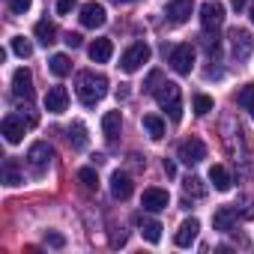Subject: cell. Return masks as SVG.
I'll use <instances>...</instances> for the list:
<instances>
[{"label": "cell", "instance_id": "83f0119b", "mask_svg": "<svg viewBox=\"0 0 254 254\" xmlns=\"http://www.w3.org/2000/svg\"><path fill=\"white\" fill-rule=\"evenodd\" d=\"M236 102L251 114V120H254V84H245L239 93H236Z\"/></svg>", "mask_w": 254, "mask_h": 254}, {"label": "cell", "instance_id": "603a6c76", "mask_svg": "<svg viewBox=\"0 0 254 254\" xmlns=\"http://www.w3.org/2000/svg\"><path fill=\"white\" fill-rule=\"evenodd\" d=\"M138 224H141V233H144V239H147V242H153V245H156V242L162 239V224H159V221L138 215Z\"/></svg>", "mask_w": 254, "mask_h": 254}, {"label": "cell", "instance_id": "f1b7e54d", "mask_svg": "<svg viewBox=\"0 0 254 254\" xmlns=\"http://www.w3.org/2000/svg\"><path fill=\"white\" fill-rule=\"evenodd\" d=\"M78 180H81V186H84L87 191H96V189H99V174H96V168H81V171H78Z\"/></svg>", "mask_w": 254, "mask_h": 254}, {"label": "cell", "instance_id": "277c9868", "mask_svg": "<svg viewBox=\"0 0 254 254\" xmlns=\"http://www.w3.org/2000/svg\"><path fill=\"white\" fill-rule=\"evenodd\" d=\"M171 69L177 72V75H191V69H194V48L189 45V42H183V45H177L174 51H171Z\"/></svg>", "mask_w": 254, "mask_h": 254}, {"label": "cell", "instance_id": "ac0fdd59", "mask_svg": "<svg viewBox=\"0 0 254 254\" xmlns=\"http://www.w3.org/2000/svg\"><path fill=\"white\" fill-rule=\"evenodd\" d=\"M233 224H236V209H233V206L215 209V215H212V227H215V230L227 233V230H233Z\"/></svg>", "mask_w": 254, "mask_h": 254}, {"label": "cell", "instance_id": "9a60e30c", "mask_svg": "<svg viewBox=\"0 0 254 254\" xmlns=\"http://www.w3.org/2000/svg\"><path fill=\"white\" fill-rule=\"evenodd\" d=\"M197 233H200V221H197V218H186V221L180 224V230H177L174 242H177L180 248H189V245L197 239Z\"/></svg>", "mask_w": 254, "mask_h": 254}, {"label": "cell", "instance_id": "e575fe53", "mask_svg": "<svg viewBox=\"0 0 254 254\" xmlns=\"http://www.w3.org/2000/svg\"><path fill=\"white\" fill-rule=\"evenodd\" d=\"M72 9H75V0H60V3H57V12L60 15H69Z\"/></svg>", "mask_w": 254, "mask_h": 254}, {"label": "cell", "instance_id": "8fae6325", "mask_svg": "<svg viewBox=\"0 0 254 254\" xmlns=\"http://www.w3.org/2000/svg\"><path fill=\"white\" fill-rule=\"evenodd\" d=\"M105 21H108V15H105V6H102V3H84V6H81V24H84V27L96 30V27H102Z\"/></svg>", "mask_w": 254, "mask_h": 254}, {"label": "cell", "instance_id": "ba28073f", "mask_svg": "<svg viewBox=\"0 0 254 254\" xmlns=\"http://www.w3.org/2000/svg\"><path fill=\"white\" fill-rule=\"evenodd\" d=\"M230 45H233V57L236 60H248L251 57V51H254V36L248 33V30H233L230 33Z\"/></svg>", "mask_w": 254, "mask_h": 254}, {"label": "cell", "instance_id": "cb8c5ba5", "mask_svg": "<svg viewBox=\"0 0 254 254\" xmlns=\"http://www.w3.org/2000/svg\"><path fill=\"white\" fill-rule=\"evenodd\" d=\"M33 33H36V39L42 42V45H54L57 42V27L45 18V21H39L36 27H33Z\"/></svg>", "mask_w": 254, "mask_h": 254}, {"label": "cell", "instance_id": "4dcf8cb0", "mask_svg": "<svg viewBox=\"0 0 254 254\" xmlns=\"http://www.w3.org/2000/svg\"><path fill=\"white\" fill-rule=\"evenodd\" d=\"M12 51H15L18 57H24V60H27V57L33 54V45H30V39H24V36H15V39H12Z\"/></svg>", "mask_w": 254, "mask_h": 254}, {"label": "cell", "instance_id": "d590c367", "mask_svg": "<svg viewBox=\"0 0 254 254\" xmlns=\"http://www.w3.org/2000/svg\"><path fill=\"white\" fill-rule=\"evenodd\" d=\"M66 45H69V48H78V45H81V33H69V36H66Z\"/></svg>", "mask_w": 254, "mask_h": 254}, {"label": "cell", "instance_id": "484cf974", "mask_svg": "<svg viewBox=\"0 0 254 254\" xmlns=\"http://www.w3.org/2000/svg\"><path fill=\"white\" fill-rule=\"evenodd\" d=\"M3 183L6 186H21V171L15 159H3Z\"/></svg>", "mask_w": 254, "mask_h": 254}, {"label": "cell", "instance_id": "836d02e7", "mask_svg": "<svg viewBox=\"0 0 254 254\" xmlns=\"http://www.w3.org/2000/svg\"><path fill=\"white\" fill-rule=\"evenodd\" d=\"M159 81H162V72H150V78H147V87H144V90H147V93H156V84H159Z\"/></svg>", "mask_w": 254, "mask_h": 254}, {"label": "cell", "instance_id": "d6a6232c", "mask_svg": "<svg viewBox=\"0 0 254 254\" xmlns=\"http://www.w3.org/2000/svg\"><path fill=\"white\" fill-rule=\"evenodd\" d=\"M45 239H48V245H51V248H63V245H66V236H63V233H57V230H48V236H45Z\"/></svg>", "mask_w": 254, "mask_h": 254}, {"label": "cell", "instance_id": "8d00e7d4", "mask_svg": "<svg viewBox=\"0 0 254 254\" xmlns=\"http://www.w3.org/2000/svg\"><path fill=\"white\" fill-rule=\"evenodd\" d=\"M230 6H233V9H236V12H242V9H245V6H248V0H230Z\"/></svg>", "mask_w": 254, "mask_h": 254}, {"label": "cell", "instance_id": "d6986e66", "mask_svg": "<svg viewBox=\"0 0 254 254\" xmlns=\"http://www.w3.org/2000/svg\"><path fill=\"white\" fill-rule=\"evenodd\" d=\"M120 126H123V117H120V111H108L105 117H102V132H105V138L114 144L117 141V135H120Z\"/></svg>", "mask_w": 254, "mask_h": 254}, {"label": "cell", "instance_id": "4fadbf2b", "mask_svg": "<svg viewBox=\"0 0 254 254\" xmlns=\"http://www.w3.org/2000/svg\"><path fill=\"white\" fill-rule=\"evenodd\" d=\"M168 203H171V197H168L165 189H147L144 197H141V206L147 212H162V209H168Z\"/></svg>", "mask_w": 254, "mask_h": 254}, {"label": "cell", "instance_id": "2e32d148", "mask_svg": "<svg viewBox=\"0 0 254 254\" xmlns=\"http://www.w3.org/2000/svg\"><path fill=\"white\" fill-rule=\"evenodd\" d=\"M0 132H3V138L9 144H21V138H24V120L15 117V114H9L3 120V126H0Z\"/></svg>", "mask_w": 254, "mask_h": 254}, {"label": "cell", "instance_id": "74e56055", "mask_svg": "<svg viewBox=\"0 0 254 254\" xmlns=\"http://www.w3.org/2000/svg\"><path fill=\"white\" fill-rule=\"evenodd\" d=\"M165 174H168V177H174V174H177V165H174V162H168V159H165Z\"/></svg>", "mask_w": 254, "mask_h": 254}, {"label": "cell", "instance_id": "7a4b0ae2", "mask_svg": "<svg viewBox=\"0 0 254 254\" xmlns=\"http://www.w3.org/2000/svg\"><path fill=\"white\" fill-rule=\"evenodd\" d=\"M156 102L162 105V111H168V117L177 123L180 117H183V102H180V87L174 84V81H165V84H159L156 87Z\"/></svg>", "mask_w": 254, "mask_h": 254}, {"label": "cell", "instance_id": "8992f818", "mask_svg": "<svg viewBox=\"0 0 254 254\" xmlns=\"http://www.w3.org/2000/svg\"><path fill=\"white\" fill-rule=\"evenodd\" d=\"M206 159V144L200 141V138H189V141H183L180 144V162L183 165H197V162H203Z\"/></svg>", "mask_w": 254, "mask_h": 254}, {"label": "cell", "instance_id": "7c38bea8", "mask_svg": "<svg viewBox=\"0 0 254 254\" xmlns=\"http://www.w3.org/2000/svg\"><path fill=\"white\" fill-rule=\"evenodd\" d=\"M69 108V93H66V87H51L48 93H45V111L48 114H63Z\"/></svg>", "mask_w": 254, "mask_h": 254}, {"label": "cell", "instance_id": "3957f363", "mask_svg": "<svg viewBox=\"0 0 254 254\" xmlns=\"http://www.w3.org/2000/svg\"><path fill=\"white\" fill-rule=\"evenodd\" d=\"M150 54H153V51H150L147 42H135L132 48H126V51H123V57H120V69H123L126 75H132V72H138V69L150 60Z\"/></svg>", "mask_w": 254, "mask_h": 254}, {"label": "cell", "instance_id": "ffe728a7", "mask_svg": "<svg viewBox=\"0 0 254 254\" xmlns=\"http://www.w3.org/2000/svg\"><path fill=\"white\" fill-rule=\"evenodd\" d=\"M69 144H72V150H87L90 147V135H87L84 123H72L69 126Z\"/></svg>", "mask_w": 254, "mask_h": 254}, {"label": "cell", "instance_id": "f35d334b", "mask_svg": "<svg viewBox=\"0 0 254 254\" xmlns=\"http://www.w3.org/2000/svg\"><path fill=\"white\" fill-rule=\"evenodd\" d=\"M114 3H135V0H114Z\"/></svg>", "mask_w": 254, "mask_h": 254}, {"label": "cell", "instance_id": "1f68e13d", "mask_svg": "<svg viewBox=\"0 0 254 254\" xmlns=\"http://www.w3.org/2000/svg\"><path fill=\"white\" fill-rule=\"evenodd\" d=\"M30 6H33V0H9V12L12 15H27Z\"/></svg>", "mask_w": 254, "mask_h": 254}, {"label": "cell", "instance_id": "7402d4cb", "mask_svg": "<svg viewBox=\"0 0 254 254\" xmlns=\"http://www.w3.org/2000/svg\"><path fill=\"white\" fill-rule=\"evenodd\" d=\"M144 129L153 141H162L165 138V120L156 117V114H144Z\"/></svg>", "mask_w": 254, "mask_h": 254}, {"label": "cell", "instance_id": "9c48e42d", "mask_svg": "<svg viewBox=\"0 0 254 254\" xmlns=\"http://www.w3.org/2000/svg\"><path fill=\"white\" fill-rule=\"evenodd\" d=\"M12 93L24 102H33V75L30 69H15L12 75Z\"/></svg>", "mask_w": 254, "mask_h": 254}, {"label": "cell", "instance_id": "d4e9b609", "mask_svg": "<svg viewBox=\"0 0 254 254\" xmlns=\"http://www.w3.org/2000/svg\"><path fill=\"white\" fill-rule=\"evenodd\" d=\"M48 69H51L57 78H66V75L72 72V60H69V54H54V57L48 60Z\"/></svg>", "mask_w": 254, "mask_h": 254}, {"label": "cell", "instance_id": "e0dca14e", "mask_svg": "<svg viewBox=\"0 0 254 254\" xmlns=\"http://www.w3.org/2000/svg\"><path fill=\"white\" fill-rule=\"evenodd\" d=\"M87 51H90V60H93V63H108L111 54H114V42L102 36V39H93V45H90Z\"/></svg>", "mask_w": 254, "mask_h": 254}, {"label": "cell", "instance_id": "30bf717a", "mask_svg": "<svg viewBox=\"0 0 254 254\" xmlns=\"http://www.w3.org/2000/svg\"><path fill=\"white\" fill-rule=\"evenodd\" d=\"M132 191H135L132 177L123 174V171H114V177H111V194H114V200H129Z\"/></svg>", "mask_w": 254, "mask_h": 254}, {"label": "cell", "instance_id": "6da1fadb", "mask_svg": "<svg viewBox=\"0 0 254 254\" xmlns=\"http://www.w3.org/2000/svg\"><path fill=\"white\" fill-rule=\"evenodd\" d=\"M108 93V78L105 75H96V72H81L78 75V99L93 108L96 102H102Z\"/></svg>", "mask_w": 254, "mask_h": 254}, {"label": "cell", "instance_id": "4316f807", "mask_svg": "<svg viewBox=\"0 0 254 254\" xmlns=\"http://www.w3.org/2000/svg\"><path fill=\"white\" fill-rule=\"evenodd\" d=\"M183 189H186V194H191V197H206V186H203L200 177H186V180H183Z\"/></svg>", "mask_w": 254, "mask_h": 254}, {"label": "cell", "instance_id": "5bb4252c", "mask_svg": "<svg viewBox=\"0 0 254 254\" xmlns=\"http://www.w3.org/2000/svg\"><path fill=\"white\" fill-rule=\"evenodd\" d=\"M191 9H194V0H171V3H168L171 24H186L191 18Z\"/></svg>", "mask_w": 254, "mask_h": 254}, {"label": "cell", "instance_id": "f546056e", "mask_svg": "<svg viewBox=\"0 0 254 254\" xmlns=\"http://www.w3.org/2000/svg\"><path fill=\"white\" fill-rule=\"evenodd\" d=\"M212 108H215V102H212V99H209L206 93H197V96H194V114L206 117V114H209Z\"/></svg>", "mask_w": 254, "mask_h": 254}, {"label": "cell", "instance_id": "52a82bcc", "mask_svg": "<svg viewBox=\"0 0 254 254\" xmlns=\"http://www.w3.org/2000/svg\"><path fill=\"white\" fill-rule=\"evenodd\" d=\"M200 24H203V30H218L224 24V6L218 0H209V3L200 6Z\"/></svg>", "mask_w": 254, "mask_h": 254}, {"label": "cell", "instance_id": "ab89813d", "mask_svg": "<svg viewBox=\"0 0 254 254\" xmlns=\"http://www.w3.org/2000/svg\"><path fill=\"white\" fill-rule=\"evenodd\" d=\"M251 24H254V3H251Z\"/></svg>", "mask_w": 254, "mask_h": 254}, {"label": "cell", "instance_id": "44dd1931", "mask_svg": "<svg viewBox=\"0 0 254 254\" xmlns=\"http://www.w3.org/2000/svg\"><path fill=\"white\" fill-rule=\"evenodd\" d=\"M209 180H212V186H215V191H230V174H227V168L224 165H212L209 168Z\"/></svg>", "mask_w": 254, "mask_h": 254}, {"label": "cell", "instance_id": "5b68a950", "mask_svg": "<svg viewBox=\"0 0 254 254\" xmlns=\"http://www.w3.org/2000/svg\"><path fill=\"white\" fill-rule=\"evenodd\" d=\"M51 156H54V150H51L45 141H39V144H33V147L27 150V165L33 168V174H45L48 165H51Z\"/></svg>", "mask_w": 254, "mask_h": 254}]
</instances>
